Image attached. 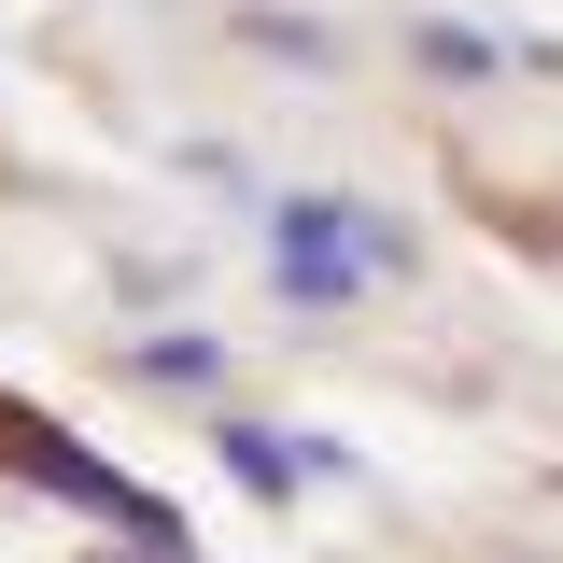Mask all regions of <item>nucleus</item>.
Listing matches in <instances>:
<instances>
[{
    "instance_id": "nucleus-1",
    "label": "nucleus",
    "mask_w": 563,
    "mask_h": 563,
    "mask_svg": "<svg viewBox=\"0 0 563 563\" xmlns=\"http://www.w3.org/2000/svg\"><path fill=\"white\" fill-rule=\"evenodd\" d=\"M395 268H409V225L366 211V198H282L268 211V282L296 310H352L366 282H395Z\"/></svg>"
},
{
    "instance_id": "nucleus-2",
    "label": "nucleus",
    "mask_w": 563,
    "mask_h": 563,
    "mask_svg": "<svg viewBox=\"0 0 563 563\" xmlns=\"http://www.w3.org/2000/svg\"><path fill=\"white\" fill-rule=\"evenodd\" d=\"M0 479L57 493V507H85V521H113V536H141V550H184V521H169V493H141L128 465H99L70 422H43L29 395H0Z\"/></svg>"
},
{
    "instance_id": "nucleus-3",
    "label": "nucleus",
    "mask_w": 563,
    "mask_h": 563,
    "mask_svg": "<svg viewBox=\"0 0 563 563\" xmlns=\"http://www.w3.org/2000/svg\"><path fill=\"white\" fill-rule=\"evenodd\" d=\"M113 366H128V380H169V395H198V380H225V339H128Z\"/></svg>"
},
{
    "instance_id": "nucleus-4",
    "label": "nucleus",
    "mask_w": 563,
    "mask_h": 563,
    "mask_svg": "<svg viewBox=\"0 0 563 563\" xmlns=\"http://www.w3.org/2000/svg\"><path fill=\"white\" fill-rule=\"evenodd\" d=\"M409 57H422V70H493V43H479V29H451V14H422Z\"/></svg>"
},
{
    "instance_id": "nucleus-5",
    "label": "nucleus",
    "mask_w": 563,
    "mask_h": 563,
    "mask_svg": "<svg viewBox=\"0 0 563 563\" xmlns=\"http://www.w3.org/2000/svg\"><path fill=\"white\" fill-rule=\"evenodd\" d=\"M85 563H113V550H85ZM128 563H198V550H128Z\"/></svg>"
}]
</instances>
